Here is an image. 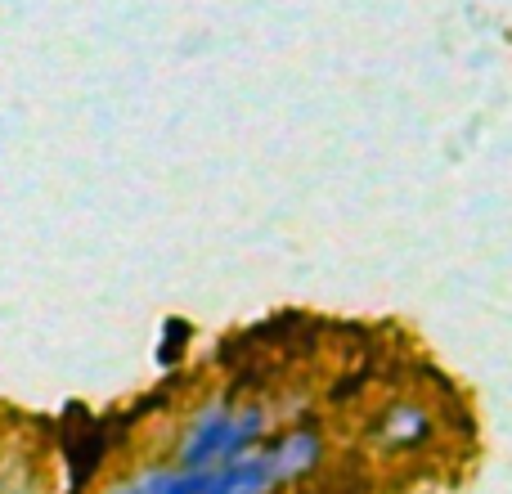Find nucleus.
<instances>
[{"label": "nucleus", "instance_id": "obj_1", "mask_svg": "<svg viewBox=\"0 0 512 494\" xmlns=\"http://www.w3.org/2000/svg\"><path fill=\"white\" fill-rule=\"evenodd\" d=\"M270 405L261 400H207L203 409H194V418L185 423L176 441V468L185 472H216L225 463L243 459V454L261 450L270 441Z\"/></svg>", "mask_w": 512, "mask_h": 494}, {"label": "nucleus", "instance_id": "obj_2", "mask_svg": "<svg viewBox=\"0 0 512 494\" xmlns=\"http://www.w3.org/2000/svg\"><path fill=\"white\" fill-rule=\"evenodd\" d=\"M265 454H270V472H274V490L301 486L306 477H315L328 459V441L315 423H292L283 427L279 436L265 441Z\"/></svg>", "mask_w": 512, "mask_h": 494}, {"label": "nucleus", "instance_id": "obj_3", "mask_svg": "<svg viewBox=\"0 0 512 494\" xmlns=\"http://www.w3.org/2000/svg\"><path fill=\"white\" fill-rule=\"evenodd\" d=\"M436 436V414L423 400H391L378 414V445L391 454H414Z\"/></svg>", "mask_w": 512, "mask_h": 494}, {"label": "nucleus", "instance_id": "obj_4", "mask_svg": "<svg viewBox=\"0 0 512 494\" xmlns=\"http://www.w3.org/2000/svg\"><path fill=\"white\" fill-rule=\"evenodd\" d=\"M207 494H279L274 490V472H270L265 445L243 454V459L225 463V468L207 472Z\"/></svg>", "mask_w": 512, "mask_h": 494}]
</instances>
